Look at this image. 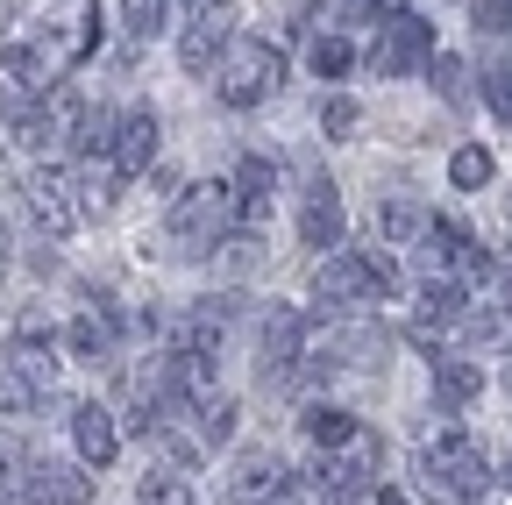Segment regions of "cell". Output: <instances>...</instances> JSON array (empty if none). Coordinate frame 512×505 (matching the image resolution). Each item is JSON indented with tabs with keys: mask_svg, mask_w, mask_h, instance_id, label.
<instances>
[{
	"mask_svg": "<svg viewBox=\"0 0 512 505\" xmlns=\"http://www.w3.org/2000/svg\"><path fill=\"white\" fill-rule=\"evenodd\" d=\"M107 164H114V178H150V164H157V114L150 107H136V114L114 121Z\"/></svg>",
	"mask_w": 512,
	"mask_h": 505,
	"instance_id": "obj_8",
	"label": "cell"
},
{
	"mask_svg": "<svg viewBox=\"0 0 512 505\" xmlns=\"http://www.w3.org/2000/svg\"><path fill=\"white\" fill-rule=\"evenodd\" d=\"M221 249H228V271H256V264H264V242H256V235H235Z\"/></svg>",
	"mask_w": 512,
	"mask_h": 505,
	"instance_id": "obj_35",
	"label": "cell"
},
{
	"mask_svg": "<svg viewBox=\"0 0 512 505\" xmlns=\"http://www.w3.org/2000/svg\"><path fill=\"white\" fill-rule=\"evenodd\" d=\"M136 505H192V484L178 470H157V477L136 484Z\"/></svg>",
	"mask_w": 512,
	"mask_h": 505,
	"instance_id": "obj_29",
	"label": "cell"
},
{
	"mask_svg": "<svg viewBox=\"0 0 512 505\" xmlns=\"http://www.w3.org/2000/svg\"><path fill=\"white\" fill-rule=\"evenodd\" d=\"M463 328H470V342H491V349L512 335V321H505V313H484V306H477V313H463Z\"/></svg>",
	"mask_w": 512,
	"mask_h": 505,
	"instance_id": "obj_33",
	"label": "cell"
},
{
	"mask_svg": "<svg viewBox=\"0 0 512 505\" xmlns=\"http://www.w3.org/2000/svg\"><path fill=\"white\" fill-rule=\"evenodd\" d=\"M8 377H15V385H29V392H43L50 377H57V342H50V328L36 321V313L15 328V342H8Z\"/></svg>",
	"mask_w": 512,
	"mask_h": 505,
	"instance_id": "obj_9",
	"label": "cell"
},
{
	"mask_svg": "<svg viewBox=\"0 0 512 505\" xmlns=\"http://www.w3.org/2000/svg\"><path fill=\"white\" fill-rule=\"evenodd\" d=\"M434 392H441V406H470V399L484 392V370H477L470 356H441V363H434Z\"/></svg>",
	"mask_w": 512,
	"mask_h": 505,
	"instance_id": "obj_20",
	"label": "cell"
},
{
	"mask_svg": "<svg viewBox=\"0 0 512 505\" xmlns=\"http://www.w3.org/2000/svg\"><path fill=\"white\" fill-rule=\"evenodd\" d=\"M278 491H285V463H278L271 449H249V456L235 463V477H228L221 505H271Z\"/></svg>",
	"mask_w": 512,
	"mask_h": 505,
	"instance_id": "obj_13",
	"label": "cell"
},
{
	"mask_svg": "<svg viewBox=\"0 0 512 505\" xmlns=\"http://www.w3.org/2000/svg\"><path fill=\"white\" fill-rule=\"evenodd\" d=\"M29 214L43 235H72L79 228V193L64 171H29Z\"/></svg>",
	"mask_w": 512,
	"mask_h": 505,
	"instance_id": "obj_10",
	"label": "cell"
},
{
	"mask_svg": "<svg viewBox=\"0 0 512 505\" xmlns=\"http://www.w3.org/2000/svg\"><path fill=\"white\" fill-rule=\"evenodd\" d=\"M299 349H306V313L299 306H264V328H256V377L292 385Z\"/></svg>",
	"mask_w": 512,
	"mask_h": 505,
	"instance_id": "obj_7",
	"label": "cell"
},
{
	"mask_svg": "<svg viewBox=\"0 0 512 505\" xmlns=\"http://www.w3.org/2000/svg\"><path fill=\"white\" fill-rule=\"evenodd\" d=\"M72 441H79V456L93 470H107L121 456V434H114V413L107 406H72Z\"/></svg>",
	"mask_w": 512,
	"mask_h": 505,
	"instance_id": "obj_16",
	"label": "cell"
},
{
	"mask_svg": "<svg viewBox=\"0 0 512 505\" xmlns=\"http://www.w3.org/2000/svg\"><path fill=\"white\" fill-rule=\"evenodd\" d=\"M121 15H128V29H136V36H157L164 15H171V0H121Z\"/></svg>",
	"mask_w": 512,
	"mask_h": 505,
	"instance_id": "obj_30",
	"label": "cell"
},
{
	"mask_svg": "<svg viewBox=\"0 0 512 505\" xmlns=\"http://www.w3.org/2000/svg\"><path fill=\"white\" fill-rule=\"evenodd\" d=\"M420 321H463V285H448V278H427V299H420Z\"/></svg>",
	"mask_w": 512,
	"mask_h": 505,
	"instance_id": "obj_28",
	"label": "cell"
},
{
	"mask_svg": "<svg viewBox=\"0 0 512 505\" xmlns=\"http://www.w3.org/2000/svg\"><path fill=\"white\" fill-rule=\"evenodd\" d=\"M463 257H470V235H463L456 221H427V228H420V271H427V278H448Z\"/></svg>",
	"mask_w": 512,
	"mask_h": 505,
	"instance_id": "obj_18",
	"label": "cell"
},
{
	"mask_svg": "<svg viewBox=\"0 0 512 505\" xmlns=\"http://www.w3.org/2000/svg\"><path fill=\"white\" fill-rule=\"evenodd\" d=\"M299 427H306V441H313V449H349V441L363 434V427H356V413H342V406H320V399L299 413Z\"/></svg>",
	"mask_w": 512,
	"mask_h": 505,
	"instance_id": "obj_19",
	"label": "cell"
},
{
	"mask_svg": "<svg viewBox=\"0 0 512 505\" xmlns=\"http://www.w3.org/2000/svg\"><path fill=\"white\" fill-rule=\"evenodd\" d=\"M306 65H313V79H342L356 65V50H349V36H313L306 43Z\"/></svg>",
	"mask_w": 512,
	"mask_h": 505,
	"instance_id": "obj_25",
	"label": "cell"
},
{
	"mask_svg": "<svg viewBox=\"0 0 512 505\" xmlns=\"http://www.w3.org/2000/svg\"><path fill=\"white\" fill-rule=\"evenodd\" d=\"M114 107H86L79 114V136H72V150H86V157H107V143H114Z\"/></svg>",
	"mask_w": 512,
	"mask_h": 505,
	"instance_id": "obj_26",
	"label": "cell"
},
{
	"mask_svg": "<svg viewBox=\"0 0 512 505\" xmlns=\"http://www.w3.org/2000/svg\"><path fill=\"white\" fill-rule=\"evenodd\" d=\"M427 72H434V93H441L448 107H463V100H470V86H463V79H470V72H463V57L434 50V57H427Z\"/></svg>",
	"mask_w": 512,
	"mask_h": 505,
	"instance_id": "obj_27",
	"label": "cell"
},
{
	"mask_svg": "<svg viewBox=\"0 0 512 505\" xmlns=\"http://www.w3.org/2000/svg\"><path fill=\"white\" fill-rule=\"evenodd\" d=\"M384 356H392V328L370 321V313H342L328 335H313L306 377H335V370H384Z\"/></svg>",
	"mask_w": 512,
	"mask_h": 505,
	"instance_id": "obj_3",
	"label": "cell"
},
{
	"mask_svg": "<svg viewBox=\"0 0 512 505\" xmlns=\"http://www.w3.org/2000/svg\"><path fill=\"white\" fill-rule=\"evenodd\" d=\"M477 29L484 36H505L512 29V0H477Z\"/></svg>",
	"mask_w": 512,
	"mask_h": 505,
	"instance_id": "obj_36",
	"label": "cell"
},
{
	"mask_svg": "<svg viewBox=\"0 0 512 505\" xmlns=\"http://www.w3.org/2000/svg\"><path fill=\"white\" fill-rule=\"evenodd\" d=\"M356 121H363V107H356L349 93H335L328 107H320V129H328V136H349V129H356Z\"/></svg>",
	"mask_w": 512,
	"mask_h": 505,
	"instance_id": "obj_31",
	"label": "cell"
},
{
	"mask_svg": "<svg viewBox=\"0 0 512 505\" xmlns=\"http://www.w3.org/2000/svg\"><path fill=\"white\" fill-rule=\"evenodd\" d=\"M299 235H306V249H335V242H342V193H335L328 178H306Z\"/></svg>",
	"mask_w": 512,
	"mask_h": 505,
	"instance_id": "obj_14",
	"label": "cell"
},
{
	"mask_svg": "<svg viewBox=\"0 0 512 505\" xmlns=\"http://www.w3.org/2000/svg\"><path fill=\"white\" fill-rule=\"evenodd\" d=\"M228 228H235V193L228 185H185V193L171 200V242H178V257H214V249L228 242Z\"/></svg>",
	"mask_w": 512,
	"mask_h": 505,
	"instance_id": "obj_2",
	"label": "cell"
},
{
	"mask_svg": "<svg viewBox=\"0 0 512 505\" xmlns=\"http://www.w3.org/2000/svg\"><path fill=\"white\" fill-rule=\"evenodd\" d=\"M448 185H456V193H477V185H491V150H484V143H463L456 157H448Z\"/></svg>",
	"mask_w": 512,
	"mask_h": 505,
	"instance_id": "obj_24",
	"label": "cell"
},
{
	"mask_svg": "<svg viewBox=\"0 0 512 505\" xmlns=\"http://www.w3.org/2000/svg\"><path fill=\"white\" fill-rule=\"evenodd\" d=\"M484 100H491L498 121H512V65H491L484 72Z\"/></svg>",
	"mask_w": 512,
	"mask_h": 505,
	"instance_id": "obj_32",
	"label": "cell"
},
{
	"mask_svg": "<svg viewBox=\"0 0 512 505\" xmlns=\"http://www.w3.org/2000/svg\"><path fill=\"white\" fill-rule=\"evenodd\" d=\"M214 72H221V100L228 107H264L285 86V57L264 36H228V50H221Z\"/></svg>",
	"mask_w": 512,
	"mask_h": 505,
	"instance_id": "obj_4",
	"label": "cell"
},
{
	"mask_svg": "<svg viewBox=\"0 0 512 505\" xmlns=\"http://www.w3.org/2000/svg\"><path fill=\"white\" fill-rule=\"evenodd\" d=\"M271 185H278V171L264 157H242L235 164V185H228V193H235V221H249V228L264 221L271 214Z\"/></svg>",
	"mask_w": 512,
	"mask_h": 505,
	"instance_id": "obj_17",
	"label": "cell"
},
{
	"mask_svg": "<svg viewBox=\"0 0 512 505\" xmlns=\"http://www.w3.org/2000/svg\"><path fill=\"white\" fill-rule=\"evenodd\" d=\"M0 65H8V79H15V86H50V50H43V43H29V36H15L8 50H0Z\"/></svg>",
	"mask_w": 512,
	"mask_h": 505,
	"instance_id": "obj_22",
	"label": "cell"
},
{
	"mask_svg": "<svg viewBox=\"0 0 512 505\" xmlns=\"http://www.w3.org/2000/svg\"><path fill=\"white\" fill-rule=\"evenodd\" d=\"M221 50H228V15L214 8V0H200V22H192L185 43H178V65L185 72H207V65H221Z\"/></svg>",
	"mask_w": 512,
	"mask_h": 505,
	"instance_id": "obj_15",
	"label": "cell"
},
{
	"mask_svg": "<svg viewBox=\"0 0 512 505\" xmlns=\"http://www.w3.org/2000/svg\"><path fill=\"white\" fill-rule=\"evenodd\" d=\"M427 57H434V22H420V15H384V22H377L370 65H377L384 79H406V72H420Z\"/></svg>",
	"mask_w": 512,
	"mask_h": 505,
	"instance_id": "obj_6",
	"label": "cell"
},
{
	"mask_svg": "<svg viewBox=\"0 0 512 505\" xmlns=\"http://www.w3.org/2000/svg\"><path fill=\"white\" fill-rule=\"evenodd\" d=\"M498 484H512V470H505V477H498Z\"/></svg>",
	"mask_w": 512,
	"mask_h": 505,
	"instance_id": "obj_37",
	"label": "cell"
},
{
	"mask_svg": "<svg viewBox=\"0 0 512 505\" xmlns=\"http://www.w3.org/2000/svg\"><path fill=\"white\" fill-rule=\"evenodd\" d=\"M64 342H72V356H86V363H100L107 349H114V321L107 313H79L72 328H64Z\"/></svg>",
	"mask_w": 512,
	"mask_h": 505,
	"instance_id": "obj_23",
	"label": "cell"
},
{
	"mask_svg": "<svg viewBox=\"0 0 512 505\" xmlns=\"http://www.w3.org/2000/svg\"><path fill=\"white\" fill-rule=\"evenodd\" d=\"M22 477H29L22 441H15V434H0V491H8V484H22Z\"/></svg>",
	"mask_w": 512,
	"mask_h": 505,
	"instance_id": "obj_34",
	"label": "cell"
},
{
	"mask_svg": "<svg viewBox=\"0 0 512 505\" xmlns=\"http://www.w3.org/2000/svg\"><path fill=\"white\" fill-rule=\"evenodd\" d=\"M93 498V477L79 463H29L22 477V505H86Z\"/></svg>",
	"mask_w": 512,
	"mask_h": 505,
	"instance_id": "obj_12",
	"label": "cell"
},
{
	"mask_svg": "<svg viewBox=\"0 0 512 505\" xmlns=\"http://www.w3.org/2000/svg\"><path fill=\"white\" fill-rule=\"evenodd\" d=\"M420 228H427V207L413 193H392V200L377 207V235L384 242H420Z\"/></svg>",
	"mask_w": 512,
	"mask_h": 505,
	"instance_id": "obj_21",
	"label": "cell"
},
{
	"mask_svg": "<svg viewBox=\"0 0 512 505\" xmlns=\"http://www.w3.org/2000/svg\"><path fill=\"white\" fill-rule=\"evenodd\" d=\"M100 43V8L93 0H64V8L43 22V50H50V65L57 57H86Z\"/></svg>",
	"mask_w": 512,
	"mask_h": 505,
	"instance_id": "obj_11",
	"label": "cell"
},
{
	"mask_svg": "<svg viewBox=\"0 0 512 505\" xmlns=\"http://www.w3.org/2000/svg\"><path fill=\"white\" fill-rule=\"evenodd\" d=\"M392 285H399V264L392 257H320L313 264V299L335 306V313L363 306L370 292H392Z\"/></svg>",
	"mask_w": 512,
	"mask_h": 505,
	"instance_id": "obj_5",
	"label": "cell"
},
{
	"mask_svg": "<svg viewBox=\"0 0 512 505\" xmlns=\"http://www.w3.org/2000/svg\"><path fill=\"white\" fill-rule=\"evenodd\" d=\"M420 491L434 505H456V498H484L491 491V463L477 456V441L456 434V427H441L427 449H420Z\"/></svg>",
	"mask_w": 512,
	"mask_h": 505,
	"instance_id": "obj_1",
	"label": "cell"
},
{
	"mask_svg": "<svg viewBox=\"0 0 512 505\" xmlns=\"http://www.w3.org/2000/svg\"><path fill=\"white\" fill-rule=\"evenodd\" d=\"M0 107H8V100H0Z\"/></svg>",
	"mask_w": 512,
	"mask_h": 505,
	"instance_id": "obj_38",
	"label": "cell"
}]
</instances>
